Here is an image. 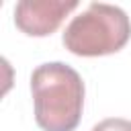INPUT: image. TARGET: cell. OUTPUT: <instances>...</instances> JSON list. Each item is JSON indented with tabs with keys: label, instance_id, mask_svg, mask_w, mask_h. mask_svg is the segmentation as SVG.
<instances>
[{
	"label": "cell",
	"instance_id": "obj_1",
	"mask_svg": "<svg viewBox=\"0 0 131 131\" xmlns=\"http://www.w3.org/2000/svg\"><path fill=\"white\" fill-rule=\"evenodd\" d=\"M35 121L43 131H74L84 108L82 76L63 61L41 63L31 74Z\"/></svg>",
	"mask_w": 131,
	"mask_h": 131
},
{
	"label": "cell",
	"instance_id": "obj_2",
	"mask_svg": "<svg viewBox=\"0 0 131 131\" xmlns=\"http://www.w3.org/2000/svg\"><path fill=\"white\" fill-rule=\"evenodd\" d=\"M131 39V20L115 4L92 2L63 31V47L74 55L98 57L121 51Z\"/></svg>",
	"mask_w": 131,
	"mask_h": 131
},
{
	"label": "cell",
	"instance_id": "obj_3",
	"mask_svg": "<svg viewBox=\"0 0 131 131\" xmlns=\"http://www.w3.org/2000/svg\"><path fill=\"white\" fill-rule=\"evenodd\" d=\"M76 8V0H23L14 6V23L29 37H47Z\"/></svg>",
	"mask_w": 131,
	"mask_h": 131
},
{
	"label": "cell",
	"instance_id": "obj_4",
	"mask_svg": "<svg viewBox=\"0 0 131 131\" xmlns=\"http://www.w3.org/2000/svg\"><path fill=\"white\" fill-rule=\"evenodd\" d=\"M92 131H131V121L121 119V117H111L94 125Z\"/></svg>",
	"mask_w": 131,
	"mask_h": 131
}]
</instances>
